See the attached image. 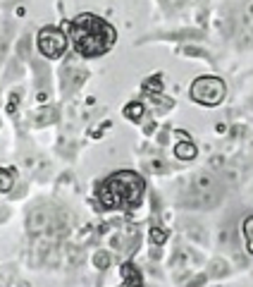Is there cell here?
Instances as JSON below:
<instances>
[{"label": "cell", "instance_id": "cell-8", "mask_svg": "<svg viewBox=\"0 0 253 287\" xmlns=\"http://www.w3.org/2000/svg\"><path fill=\"white\" fill-rule=\"evenodd\" d=\"M122 278H124V282H141V273H139V268L134 263H124Z\"/></svg>", "mask_w": 253, "mask_h": 287}, {"label": "cell", "instance_id": "cell-3", "mask_svg": "<svg viewBox=\"0 0 253 287\" xmlns=\"http://www.w3.org/2000/svg\"><path fill=\"white\" fill-rule=\"evenodd\" d=\"M227 89L222 84V79L218 77H199L191 84V101L201 105H220L222 98H225Z\"/></svg>", "mask_w": 253, "mask_h": 287}, {"label": "cell", "instance_id": "cell-16", "mask_svg": "<svg viewBox=\"0 0 253 287\" xmlns=\"http://www.w3.org/2000/svg\"><path fill=\"white\" fill-rule=\"evenodd\" d=\"M7 216H10V208H0V220H5Z\"/></svg>", "mask_w": 253, "mask_h": 287}, {"label": "cell", "instance_id": "cell-6", "mask_svg": "<svg viewBox=\"0 0 253 287\" xmlns=\"http://www.w3.org/2000/svg\"><path fill=\"white\" fill-rule=\"evenodd\" d=\"M174 156H177L179 161H191V158H196V146H193L191 141H182V144L174 146Z\"/></svg>", "mask_w": 253, "mask_h": 287}, {"label": "cell", "instance_id": "cell-5", "mask_svg": "<svg viewBox=\"0 0 253 287\" xmlns=\"http://www.w3.org/2000/svg\"><path fill=\"white\" fill-rule=\"evenodd\" d=\"M50 225V216H48V211L46 208H34L31 213H29V220H27V230L29 235H41L46 227Z\"/></svg>", "mask_w": 253, "mask_h": 287}, {"label": "cell", "instance_id": "cell-15", "mask_svg": "<svg viewBox=\"0 0 253 287\" xmlns=\"http://www.w3.org/2000/svg\"><path fill=\"white\" fill-rule=\"evenodd\" d=\"M48 120H53V110H46L38 115V122H48Z\"/></svg>", "mask_w": 253, "mask_h": 287}, {"label": "cell", "instance_id": "cell-10", "mask_svg": "<svg viewBox=\"0 0 253 287\" xmlns=\"http://www.w3.org/2000/svg\"><path fill=\"white\" fill-rule=\"evenodd\" d=\"M144 91L148 93H160L163 91V82H160V77H151L144 82Z\"/></svg>", "mask_w": 253, "mask_h": 287}, {"label": "cell", "instance_id": "cell-12", "mask_svg": "<svg viewBox=\"0 0 253 287\" xmlns=\"http://www.w3.org/2000/svg\"><path fill=\"white\" fill-rule=\"evenodd\" d=\"M12 189V175L7 170H0V192H10Z\"/></svg>", "mask_w": 253, "mask_h": 287}, {"label": "cell", "instance_id": "cell-2", "mask_svg": "<svg viewBox=\"0 0 253 287\" xmlns=\"http://www.w3.org/2000/svg\"><path fill=\"white\" fill-rule=\"evenodd\" d=\"M144 192L141 177L134 173H117L110 177L98 189V201H103L105 208H117V206H137L139 196Z\"/></svg>", "mask_w": 253, "mask_h": 287}, {"label": "cell", "instance_id": "cell-17", "mask_svg": "<svg viewBox=\"0 0 253 287\" xmlns=\"http://www.w3.org/2000/svg\"><path fill=\"white\" fill-rule=\"evenodd\" d=\"M46 98H48V93H46V91H41V93H36V101H41V103H43V101H46Z\"/></svg>", "mask_w": 253, "mask_h": 287}, {"label": "cell", "instance_id": "cell-18", "mask_svg": "<svg viewBox=\"0 0 253 287\" xmlns=\"http://www.w3.org/2000/svg\"><path fill=\"white\" fill-rule=\"evenodd\" d=\"M124 287H144L141 282H124Z\"/></svg>", "mask_w": 253, "mask_h": 287}, {"label": "cell", "instance_id": "cell-14", "mask_svg": "<svg viewBox=\"0 0 253 287\" xmlns=\"http://www.w3.org/2000/svg\"><path fill=\"white\" fill-rule=\"evenodd\" d=\"M17 98H20L17 93H12V96H10V103H7V112H14V110H17Z\"/></svg>", "mask_w": 253, "mask_h": 287}, {"label": "cell", "instance_id": "cell-1", "mask_svg": "<svg viewBox=\"0 0 253 287\" xmlns=\"http://www.w3.org/2000/svg\"><path fill=\"white\" fill-rule=\"evenodd\" d=\"M69 36L74 43L76 53H82L86 58H96L108 53L117 41V31L110 27L105 20L96 17L91 12H82L72 22L69 27Z\"/></svg>", "mask_w": 253, "mask_h": 287}, {"label": "cell", "instance_id": "cell-9", "mask_svg": "<svg viewBox=\"0 0 253 287\" xmlns=\"http://www.w3.org/2000/svg\"><path fill=\"white\" fill-rule=\"evenodd\" d=\"M244 237H246L248 252L253 254V216H248L246 220H244Z\"/></svg>", "mask_w": 253, "mask_h": 287}, {"label": "cell", "instance_id": "cell-7", "mask_svg": "<svg viewBox=\"0 0 253 287\" xmlns=\"http://www.w3.org/2000/svg\"><path fill=\"white\" fill-rule=\"evenodd\" d=\"M141 115H144V103L131 101V103L124 105V118L127 120H141Z\"/></svg>", "mask_w": 253, "mask_h": 287}, {"label": "cell", "instance_id": "cell-4", "mask_svg": "<svg viewBox=\"0 0 253 287\" xmlns=\"http://www.w3.org/2000/svg\"><path fill=\"white\" fill-rule=\"evenodd\" d=\"M36 46L46 58H60L67 48V34L57 27H43L36 36Z\"/></svg>", "mask_w": 253, "mask_h": 287}, {"label": "cell", "instance_id": "cell-11", "mask_svg": "<svg viewBox=\"0 0 253 287\" xmlns=\"http://www.w3.org/2000/svg\"><path fill=\"white\" fill-rule=\"evenodd\" d=\"M93 266L96 268H108L110 266V254L108 252H96V256H93Z\"/></svg>", "mask_w": 253, "mask_h": 287}, {"label": "cell", "instance_id": "cell-13", "mask_svg": "<svg viewBox=\"0 0 253 287\" xmlns=\"http://www.w3.org/2000/svg\"><path fill=\"white\" fill-rule=\"evenodd\" d=\"M165 239H167V235H165L163 230H160V227H151V242L153 244H165Z\"/></svg>", "mask_w": 253, "mask_h": 287}]
</instances>
